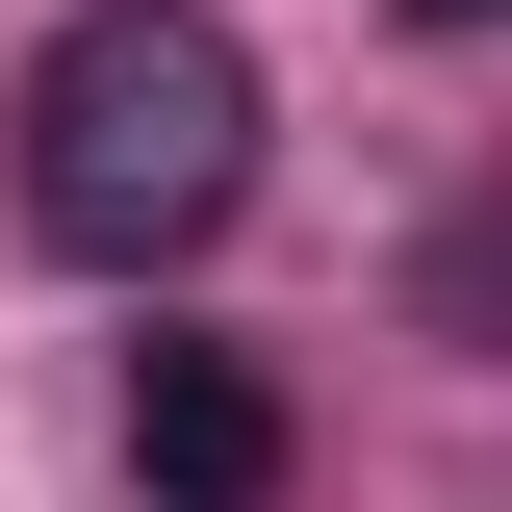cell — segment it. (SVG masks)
Here are the masks:
<instances>
[{
  "label": "cell",
  "mask_w": 512,
  "mask_h": 512,
  "mask_svg": "<svg viewBox=\"0 0 512 512\" xmlns=\"http://www.w3.org/2000/svg\"><path fill=\"white\" fill-rule=\"evenodd\" d=\"M410 26H512V0H410Z\"/></svg>",
  "instance_id": "cell-3"
},
{
  "label": "cell",
  "mask_w": 512,
  "mask_h": 512,
  "mask_svg": "<svg viewBox=\"0 0 512 512\" xmlns=\"http://www.w3.org/2000/svg\"><path fill=\"white\" fill-rule=\"evenodd\" d=\"M128 487L154 512H282V384H256L231 333H154V359H128Z\"/></svg>",
  "instance_id": "cell-2"
},
{
  "label": "cell",
  "mask_w": 512,
  "mask_h": 512,
  "mask_svg": "<svg viewBox=\"0 0 512 512\" xmlns=\"http://www.w3.org/2000/svg\"><path fill=\"white\" fill-rule=\"evenodd\" d=\"M231 205H256V52L205 0H77L52 52H26V231L103 256V282H154Z\"/></svg>",
  "instance_id": "cell-1"
}]
</instances>
